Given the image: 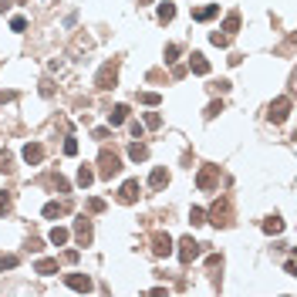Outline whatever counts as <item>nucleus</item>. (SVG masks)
I'll return each instance as SVG.
<instances>
[{"label":"nucleus","mask_w":297,"mask_h":297,"mask_svg":"<svg viewBox=\"0 0 297 297\" xmlns=\"http://www.w3.org/2000/svg\"><path fill=\"white\" fill-rule=\"evenodd\" d=\"M148 186H152V189H166V186H169V169L166 166H155V169H152V176H148Z\"/></svg>","instance_id":"f8f14e48"},{"label":"nucleus","mask_w":297,"mask_h":297,"mask_svg":"<svg viewBox=\"0 0 297 297\" xmlns=\"http://www.w3.org/2000/svg\"><path fill=\"white\" fill-rule=\"evenodd\" d=\"M34 270L41 274V277H51V274H57V260H51V257L37 260V263H34Z\"/></svg>","instance_id":"2eb2a0df"},{"label":"nucleus","mask_w":297,"mask_h":297,"mask_svg":"<svg viewBox=\"0 0 297 297\" xmlns=\"http://www.w3.org/2000/svg\"><path fill=\"white\" fill-rule=\"evenodd\" d=\"M74 237H78V243H81V247H88V243H92V237H95L92 220H88L85 213H81V216L74 220Z\"/></svg>","instance_id":"39448f33"},{"label":"nucleus","mask_w":297,"mask_h":297,"mask_svg":"<svg viewBox=\"0 0 297 297\" xmlns=\"http://www.w3.org/2000/svg\"><path fill=\"white\" fill-rule=\"evenodd\" d=\"M216 14H220V3H206L199 10H193V20H213Z\"/></svg>","instance_id":"dca6fc26"},{"label":"nucleus","mask_w":297,"mask_h":297,"mask_svg":"<svg viewBox=\"0 0 297 297\" xmlns=\"http://www.w3.org/2000/svg\"><path fill=\"white\" fill-rule=\"evenodd\" d=\"M179 44H166V64H176V57H179Z\"/></svg>","instance_id":"cd10ccee"},{"label":"nucleus","mask_w":297,"mask_h":297,"mask_svg":"<svg viewBox=\"0 0 297 297\" xmlns=\"http://www.w3.org/2000/svg\"><path fill=\"white\" fill-rule=\"evenodd\" d=\"M223 31H226V34H237V31H240V14H237V10H233V14H226Z\"/></svg>","instance_id":"4be33fe9"},{"label":"nucleus","mask_w":297,"mask_h":297,"mask_svg":"<svg viewBox=\"0 0 297 297\" xmlns=\"http://www.w3.org/2000/svg\"><path fill=\"white\" fill-rule=\"evenodd\" d=\"M125 118H129V108H125V105H115V108L108 111V129H115V125H122Z\"/></svg>","instance_id":"f3484780"},{"label":"nucleus","mask_w":297,"mask_h":297,"mask_svg":"<svg viewBox=\"0 0 297 297\" xmlns=\"http://www.w3.org/2000/svg\"><path fill=\"white\" fill-rule=\"evenodd\" d=\"M189 223H193V226H203V223H206V209L193 206V209H189Z\"/></svg>","instance_id":"b1692460"},{"label":"nucleus","mask_w":297,"mask_h":297,"mask_svg":"<svg viewBox=\"0 0 297 297\" xmlns=\"http://www.w3.org/2000/svg\"><path fill=\"white\" fill-rule=\"evenodd\" d=\"M139 101H142V105H148V108H155V105H159L162 98H159L155 92H142V95H139Z\"/></svg>","instance_id":"a878e982"},{"label":"nucleus","mask_w":297,"mask_h":297,"mask_svg":"<svg viewBox=\"0 0 297 297\" xmlns=\"http://www.w3.org/2000/svg\"><path fill=\"white\" fill-rule=\"evenodd\" d=\"M88 209L92 213H105V199H88Z\"/></svg>","instance_id":"c9c22d12"},{"label":"nucleus","mask_w":297,"mask_h":297,"mask_svg":"<svg viewBox=\"0 0 297 297\" xmlns=\"http://www.w3.org/2000/svg\"><path fill=\"white\" fill-rule=\"evenodd\" d=\"M135 3H139V7H142V3H152V0H135Z\"/></svg>","instance_id":"a19ab883"},{"label":"nucleus","mask_w":297,"mask_h":297,"mask_svg":"<svg viewBox=\"0 0 297 297\" xmlns=\"http://www.w3.org/2000/svg\"><path fill=\"white\" fill-rule=\"evenodd\" d=\"M199 253H203V243H196L193 237H183L179 240V263H193V260H199Z\"/></svg>","instance_id":"7ed1b4c3"},{"label":"nucleus","mask_w":297,"mask_h":297,"mask_svg":"<svg viewBox=\"0 0 297 297\" xmlns=\"http://www.w3.org/2000/svg\"><path fill=\"white\" fill-rule=\"evenodd\" d=\"M17 267V257H0V270H14Z\"/></svg>","instance_id":"72a5a7b5"},{"label":"nucleus","mask_w":297,"mask_h":297,"mask_svg":"<svg viewBox=\"0 0 297 297\" xmlns=\"http://www.w3.org/2000/svg\"><path fill=\"white\" fill-rule=\"evenodd\" d=\"M115 81H118V61H105L101 71H98V78H95V85H98L101 92H108V88H115Z\"/></svg>","instance_id":"f03ea898"},{"label":"nucleus","mask_w":297,"mask_h":297,"mask_svg":"<svg viewBox=\"0 0 297 297\" xmlns=\"http://www.w3.org/2000/svg\"><path fill=\"white\" fill-rule=\"evenodd\" d=\"M64 263H78V250H68L64 253Z\"/></svg>","instance_id":"58836bf2"},{"label":"nucleus","mask_w":297,"mask_h":297,"mask_svg":"<svg viewBox=\"0 0 297 297\" xmlns=\"http://www.w3.org/2000/svg\"><path fill=\"white\" fill-rule=\"evenodd\" d=\"M291 115V98L284 95V98H277V101H270V108H267V118L270 122H284Z\"/></svg>","instance_id":"423d86ee"},{"label":"nucleus","mask_w":297,"mask_h":297,"mask_svg":"<svg viewBox=\"0 0 297 297\" xmlns=\"http://www.w3.org/2000/svg\"><path fill=\"white\" fill-rule=\"evenodd\" d=\"M172 17H176V3L162 0V3H159V20H162V24H169Z\"/></svg>","instance_id":"412c9836"},{"label":"nucleus","mask_w":297,"mask_h":297,"mask_svg":"<svg viewBox=\"0 0 297 297\" xmlns=\"http://www.w3.org/2000/svg\"><path fill=\"white\" fill-rule=\"evenodd\" d=\"M216 183H220V166H203V169H199V176H196V186H199L203 193L216 189Z\"/></svg>","instance_id":"20e7f679"},{"label":"nucleus","mask_w":297,"mask_h":297,"mask_svg":"<svg viewBox=\"0 0 297 297\" xmlns=\"http://www.w3.org/2000/svg\"><path fill=\"white\" fill-rule=\"evenodd\" d=\"M68 237H71V233H68L64 226H54V230L48 233V240L54 243V247H64V243H68Z\"/></svg>","instance_id":"6ab92c4d"},{"label":"nucleus","mask_w":297,"mask_h":297,"mask_svg":"<svg viewBox=\"0 0 297 297\" xmlns=\"http://www.w3.org/2000/svg\"><path fill=\"white\" fill-rule=\"evenodd\" d=\"M263 233H270V237L284 233V220H280V216H267V220H263Z\"/></svg>","instance_id":"a211bd4d"},{"label":"nucleus","mask_w":297,"mask_h":297,"mask_svg":"<svg viewBox=\"0 0 297 297\" xmlns=\"http://www.w3.org/2000/svg\"><path fill=\"white\" fill-rule=\"evenodd\" d=\"M129 129H132V135H135V139H142V135H146V125H142V122H132Z\"/></svg>","instance_id":"4c0bfd02"},{"label":"nucleus","mask_w":297,"mask_h":297,"mask_svg":"<svg viewBox=\"0 0 297 297\" xmlns=\"http://www.w3.org/2000/svg\"><path fill=\"white\" fill-rule=\"evenodd\" d=\"M10 162H14V159H10V152H0V172H10Z\"/></svg>","instance_id":"7c9ffc66"},{"label":"nucleus","mask_w":297,"mask_h":297,"mask_svg":"<svg viewBox=\"0 0 297 297\" xmlns=\"http://www.w3.org/2000/svg\"><path fill=\"white\" fill-rule=\"evenodd\" d=\"M223 111V101H209V108H206V118H216Z\"/></svg>","instance_id":"2f4dec72"},{"label":"nucleus","mask_w":297,"mask_h":297,"mask_svg":"<svg viewBox=\"0 0 297 297\" xmlns=\"http://www.w3.org/2000/svg\"><path fill=\"white\" fill-rule=\"evenodd\" d=\"M48 186H51V189H57V193H68V189H71L64 176H51V179H48Z\"/></svg>","instance_id":"393cba45"},{"label":"nucleus","mask_w":297,"mask_h":297,"mask_svg":"<svg viewBox=\"0 0 297 297\" xmlns=\"http://www.w3.org/2000/svg\"><path fill=\"white\" fill-rule=\"evenodd\" d=\"M209 41H213L216 48H226V44H230V34H220V31H213V34H209Z\"/></svg>","instance_id":"c756f323"},{"label":"nucleus","mask_w":297,"mask_h":297,"mask_svg":"<svg viewBox=\"0 0 297 297\" xmlns=\"http://www.w3.org/2000/svg\"><path fill=\"white\" fill-rule=\"evenodd\" d=\"M10 31H17V34H24V31H27V17H10Z\"/></svg>","instance_id":"c85d7f7f"},{"label":"nucleus","mask_w":297,"mask_h":297,"mask_svg":"<svg viewBox=\"0 0 297 297\" xmlns=\"http://www.w3.org/2000/svg\"><path fill=\"white\" fill-rule=\"evenodd\" d=\"M129 159H132V162H146V159H148V146H146V142H132V146H129Z\"/></svg>","instance_id":"4468645a"},{"label":"nucleus","mask_w":297,"mask_h":297,"mask_svg":"<svg viewBox=\"0 0 297 297\" xmlns=\"http://www.w3.org/2000/svg\"><path fill=\"white\" fill-rule=\"evenodd\" d=\"M61 213H64V203H54V199H51V203L44 206V220H54V216H61Z\"/></svg>","instance_id":"5701e85b"},{"label":"nucleus","mask_w":297,"mask_h":297,"mask_svg":"<svg viewBox=\"0 0 297 297\" xmlns=\"http://www.w3.org/2000/svg\"><path fill=\"white\" fill-rule=\"evenodd\" d=\"M189 71L193 74H209V61H206L199 51H193V57H189Z\"/></svg>","instance_id":"ddd939ff"},{"label":"nucleus","mask_w":297,"mask_h":297,"mask_svg":"<svg viewBox=\"0 0 297 297\" xmlns=\"http://www.w3.org/2000/svg\"><path fill=\"white\" fill-rule=\"evenodd\" d=\"M152 253H155V257H169V253H172V237L162 233V230L152 233Z\"/></svg>","instance_id":"0eeeda50"},{"label":"nucleus","mask_w":297,"mask_h":297,"mask_svg":"<svg viewBox=\"0 0 297 297\" xmlns=\"http://www.w3.org/2000/svg\"><path fill=\"white\" fill-rule=\"evenodd\" d=\"M209 216H213V223H216V226H230V199H223V203H216V206H213V213H209Z\"/></svg>","instance_id":"9b49d317"},{"label":"nucleus","mask_w":297,"mask_h":297,"mask_svg":"<svg viewBox=\"0 0 297 297\" xmlns=\"http://www.w3.org/2000/svg\"><path fill=\"white\" fill-rule=\"evenodd\" d=\"M108 135H111V132L105 129V125H98V129H92V139H98V142H105Z\"/></svg>","instance_id":"473e14b6"},{"label":"nucleus","mask_w":297,"mask_h":297,"mask_svg":"<svg viewBox=\"0 0 297 297\" xmlns=\"http://www.w3.org/2000/svg\"><path fill=\"white\" fill-rule=\"evenodd\" d=\"M92 183H95V169L92 166H81V169H78V186H81V189H88Z\"/></svg>","instance_id":"aec40b11"},{"label":"nucleus","mask_w":297,"mask_h":297,"mask_svg":"<svg viewBox=\"0 0 297 297\" xmlns=\"http://www.w3.org/2000/svg\"><path fill=\"white\" fill-rule=\"evenodd\" d=\"M162 125V115L159 111H146V129H159Z\"/></svg>","instance_id":"bb28decb"},{"label":"nucleus","mask_w":297,"mask_h":297,"mask_svg":"<svg viewBox=\"0 0 297 297\" xmlns=\"http://www.w3.org/2000/svg\"><path fill=\"white\" fill-rule=\"evenodd\" d=\"M24 162H27V166L44 162V146H41V142H27V146H24Z\"/></svg>","instance_id":"1a4fd4ad"},{"label":"nucleus","mask_w":297,"mask_h":297,"mask_svg":"<svg viewBox=\"0 0 297 297\" xmlns=\"http://www.w3.org/2000/svg\"><path fill=\"white\" fill-rule=\"evenodd\" d=\"M64 284H68L71 291H81V294L92 291V277H85V274H64Z\"/></svg>","instance_id":"9d476101"},{"label":"nucleus","mask_w":297,"mask_h":297,"mask_svg":"<svg viewBox=\"0 0 297 297\" xmlns=\"http://www.w3.org/2000/svg\"><path fill=\"white\" fill-rule=\"evenodd\" d=\"M139 193H142L139 179H125L122 189H118V199H122V203H135V199H139Z\"/></svg>","instance_id":"6e6552de"},{"label":"nucleus","mask_w":297,"mask_h":297,"mask_svg":"<svg viewBox=\"0 0 297 297\" xmlns=\"http://www.w3.org/2000/svg\"><path fill=\"white\" fill-rule=\"evenodd\" d=\"M64 155H78V142L74 139H64Z\"/></svg>","instance_id":"f704fd0d"},{"label":"nucleus","mask_w":297,"mask_h":297,"mask_svg":"<svg viewBox=\"0 0 297 297\" xmlns=\"http://www.w3.org/2000/svg\"><path fill=\"white\" fill-rule=\"evenodd\" d=\"M17 98V92H0V101H14Z\"/></svg>","instance_id":"ea45409f"},{"label":"nucleus","mask_w":297,"mask_h":297,"mask_svg":"<svg viewBox=\"0 0 297 297\" xmlns=\"http://www.w3.org/2000/svg\"><path fill=\"white\" fill-rule=\"evenodd\" d=\"M3 213H10V196H7V193H0V216H3Z\"/></svg>","instance_id":"e433bc0d"},{"label":"nucleus","mask_w":297,"mask_h":297,"mask_svg":"<svg viewBox=\"0 0 297 297\" xmlns=\"http://www.w3.org/2000/svg\"><path fill=\"white\" fill-rule=\"evenodd\" d=\"M118 172H122V159L115 152H108V148H101V155H98V176L101 179H115Z\"/></svg>","instance_id":"f257e3e1"}]
</instances>
